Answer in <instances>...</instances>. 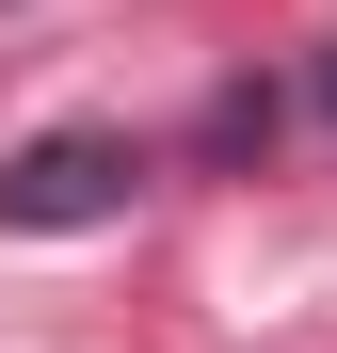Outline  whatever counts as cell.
Returning a JSON list of instances; mask_svg holds the SVG:
<instances>
[{
    "label": "cell",
    "mask_w": 337,
    "mask_h": 353,
    "mask_svg": "<svg viewBox=\"0 0 337 353\" xmlns=\"http://www.w3.org/2000/svg\"><path fill=\"white\" fill-rule=\"evenodd\" d=\"M145 161L129 129H32L17 161H0V241H81V225H129Z\"/></svg>",
    "instance_id": "6da1fadb"
},
{
    "label": "cell",
    "mask_w": 337,
    "mask_h": 353,
    "mask_svg": "<svg viewBox=\"0 0 337 353\" xmlns=\"http://www.w3.org/2000/svg\"><path fill=\"white\" fill-rule=\"evenodd\" d=\"M321 112H337V48H321Z\"/></svg>",
    "instance_id": "7a4b0ae2"
}]
</instances>
